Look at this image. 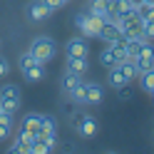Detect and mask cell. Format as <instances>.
I'll use <instances>...</instances> for the list:
<instances>
[{
  "label": "cell",
  "instance_id": "5bb4252c",
  "mask_svg": "<svg viewBox=\"0 0 154 154\" xmlns=\"http://www.w3.org/2000/svg\"><path fill=\"white\" fill-rule=\"evenodd\" d=\"M67 70L77 72V75H85L90 70V60L87 57H67Z\"/></svg>",
  "mask_w": 154,
  "mask_h": 154
},
{
  "label": "cell",
  "instance_id": "277c9868",
  "mask_svg": "<svg viewBox=\"0 0 154 154\" xmlns=\"http://www.w3.org/2000/svg\"><path fill=\"white\" fill-rule=\"evenodd\" d=\"M25 15H27V20H30V23H42V20H47V17L52 15V10L42 3V0H32V3L27 5Z\"/></svg>",
  "mask_w": 154,
  "mask_h": 154
},
{
  "label": "cell",
  "instance_id": "9c48e42d",
  "mask_svg": "<svg viewBox=\"0 0 154 154\" xmlns=\"http://www.w3.org/2000/svg\"><path fill=\"white\" fill-rule=\"evenodd\" d=\"M100 40H104V42H114V40H117V37H122V30H119V25L117 23H114V20H107V23H104L102 25V30H100Z\"/></svg>",
  "mask_w": 154,
  "mask_h": 154
},
{
  "label": "cell",
  "instance_id": "d6986e66",
  "mask_svg": "<svg viewBox=\"0 0 154 154\" xmlns=\"http://www.w3.org/2000/svg\"><path fill=\"white\" fill-rule=\"evenodd\" d=\"M117 62H119V60H117V55H114V50H112V47L107 45V47H104V50L100 52V65L109 70V67H114Z\"/></svg>",
  "mask_w": 154,
  "mask_h": 154
},
{
  "label": "cell",
  "instance_id": "484cf974",
  "mask_svg": "<svg viewBox=\"0 0 154 154\" xmlns=\"http://www.w3.org/2000/svg\"><path fill=\"white\" fill-rule=\"evenodd\" d=\"M17 139H23L25 144H30V147H32V142H35V134H32V132H27V129H20V132H17Z\"/></svg>",
  "mask_w": 154,
  "mask_h": 154
},
{
  "label": "cell",
  "instance_id": "d6a6232c",
  "mask_svg": "<svg viewBox=\"0 0 154 154\" xmlns=\"http://www.w3.org/2000/svg\"><path fill=\"white\" fill-rule=\"evenodd\" d=\"M144 5H154V0H144Z\"/></svg>",
  "mask_w": 154,
  "mask_h": 154
},
{
  "label": "cell",
  "instance_id": "8fae6325",
  "mask_svg": "<svg viewBox=\"0 0 154 154\" xmlns=\"http://www.w3.org/2000/svg\"><path fill=\"white\" fill-rule=\"evenodd\" d=\"M13 124H15L13 112H3V109H0V142L8 139L13 134Z\"/></svg>",
  "mask_w": 154,
  "mask_h": 154
},
{
  "label": "cell",
  "instance_id": "7402d4cb",
  "mask_svg": "<svg viewBox=\"0 0 154 154\" xmlns=\"http://www.w3.org/2000/svg\"><path fill=\"white\" fill-rule=\"evenodd\" d=\"M144 40H127V60H137Z\"/></svg>",
  "mask_w": 154,
  "mask_h": 154
},
{
  "label": "cell",
  "instance_id": "cb8c5ba5",
  "mask_svg": "<svg viewBox=\"0 0 154 154\" xmlns=\"http://www.w3.org/2000/svg\"><path fill=\"white\" fill-rule=\"evenodd\" d=\"M8 152H10V154H30V144H25L23 139H15Z\"/></svg>",
  "mask_w": 154,
  "mask_h": 154
},
{
  "label": "cell",
  "instance_id": "7a4b0ae2",
  "mask_svg": "<svg viewBox=\"0 0 154 154\" xmlns=\"http://www.w3.org/2000/svg\"><path fill=\"white\" fill-rule=\"evenodd\" d=\"M32 55H35V60L37 62H50L52 57H55V52H57V45H55V40L52 37H47V35H40V37H35V40L30 42V47H27Z\"/></svg>",
  "mask_w": 154,
  "mask_h": 154
},
{
  "label": "cell",
  "instance_id": "8992f818",
  "mask_svg": "<svg viewBox=\"0 0 154 154\" xmlns=\"http://www.w3.org/2000/svg\"><path fill=\"white\" fill-rule=\"evenodd\" d=\"M134 62H137L139 72L154 67V45H152V40H144L142 42V50H139V55H137V60H134Z\"/></svg>",
  "mask_w": 154,
  "mask_h": 154
},
{
  "label": "cell",
  "instance_id": "f546056e",
  "mask_svg": "<svg viewBox=\"0 0 154 154\" xmlns=\"http://www.w3.org/2000/svg\"><path fill=\"white\" fill-rule=\"evenodd\" d=\"M42 3L50 8V10H60V8L65 5V0H42Z\"/></svg>",
  "mask_w": 154,
  "mask_h": 154
},
{
  "label": "cell",
  "instance_id": "3957f363",
  "mask_svg": "<svg viewBox=\"0 0 154 154\" xmlns=\"http://www.w3.org/2000/svg\"><path fill=\"white\" fill-rule=\"evenodd\" d=\"M20 90L15 87V85H5V87H0V109L3 112H13L20 107Z\"/></svg>",
  "mask_w": 154,
  "mask_h": 154
},
{
  "label": "cell",
  "instance_id": "e0dca14e",
  "mask_svg": "<svg viewBox=\"0 0 154 154\" xmlns=\"http://www.w3.org/2000/svg\"><path fill=\"white\" fill-rule=\"evenodd\" d=\"M129 10H134L129 0H109V17L124 15V13H129Z\"/></svg>",
  "mask_w": 154,
  "mask_h": 154
},
{
  "label": "cell",
  "instance_id": "d4e9b609",
  "mask_svg": "<svg viewBox=\"0 0 154 154\" xmlns=\"http://www.w3.org/2000/svg\"><path fill=\"white\" fill-rule=\"evenodd\" d=\"M40 129H45V132H55V129H57L55 117H50V114H42V127H40Z\"/></svg>",
  "mask_w": 154,
  "mask_h": 154
},
{
  "label": "cell",
  "instance_id": "6da1fadb",
  "mask_svg": "<svg viewBox=\"0 0 154 154\" xmlns=\"http://www.w3.org/2000/svg\"><path fill=\"white\" fill-rule=\"evenodd\" d=\"M107 20H109V17L94 15V13H90V10L75 15V25H77V30H80L82 37H97L100 30H102V25L107 23Z\"/></svg>",
  "mask_w": 154,
  "mask_h": 154
},
{
  "label": "cell",
  "instance_id": "ffe728a7",
  "mask_svg": "<svg viewBox=\"0 0 154 154\" xmlns=\"http://www.w3.org/2000/svg\"><path fill=\"white\" fill-rule=\"evenodd\" d=\"M90 13L109 17V0H90Z\"/></svg>",
  "mask_w": 154,
  "mask_h": 154
},
{
  "label": "cell",
  "instance_id": "4316f807",
  "mask_svg": "<svg viewBox=\"0 0 154 154\" xmlns=\"http://www.w3.org/2000/svg\"><path fill=\"white\" fill-rule=\"evenodd\" d=\"M8 72H10V62H8L5 55H0V80H3V77H8Z\"/></svg>",
  "mask_w": 154,
  "mask_h": 154
},
{
  "label": "cell",
  "instance_id": "7c38bea8",
  "mask_svg": "<svg viewBox=\"0 0 154 154\" xmlns=\"http://www.w3.org/2000/svg\"><path fill=\"white\" fill-rule=\"evenodd\" d=\"M40 127H42V114L30 112V114H25V117H23V129L37 134V132H40Z\"/></svg>",
  "mask_w": 154,
  "mask_h": 154
},
{
  "label": "cell",
  "instance_id": "44dd1931",
  "mask_svg": "<svg viewBox=\"0 0 154 154\" xmlns=\"http://www.w3.org/2000/svg\"><path fill=\"white\" fill-rule=\"evenodd\" d=\"M109 47L114 50V55H117V60H127V37H117L114 42H109Z\"/></svg>",
  "mask_w": 154,
  "mask_h": 154
},
{
  "label": "cell",
  "instance_id": "4dcf8cb0",
  "mask_svg": "<svg viewBox=\"0 0 154 154\" xmlns=\"http://www.w3.org/2000/svg\"><path fill=\"white\" fill-rule=\"evenodd\" d=\"M82 114H85V112H75L72 117H70V124H72V127H77V124H80V119H82Z\"/></svg>",
  "mask_w": 154,
  "mask_h": 154
},
{
  "label": "cell",
  "instance_id": "30bf717a",
  "mask_svg": "<svg viewBox=\"0 0 154 154\" xmlns=\"http://www.w3.org/2000/svg\"><path fill=\"white\" fill-rule=\"evenodd\" d=\"M107 82H109V87H124V85H129V80L124 77V72H122V67H119V62L114 65V67H109V75H107Z\"/></svg>",
  "mask_w": 154,
  "mask_h": 154
},
{
  "label": "cell",
  "instance_id": "ac0fdd59",
  "mask_svg": "<svg viewBox=\"0 0 154 154\" xmlns=\"http://www.w3.org/2000/svg\"><path fill=\"white\" fill-rule=\"evenodd\" d=\"M139 85H142V90L144 92H154V67H149V70H144L139 72Z\"/></svg>",
  "mask_w": 154,
  "mask_h": 154
},
{
  "label": "cell",
  "instance_id": "83f0119b",
  "mask_svg": "<svg viewBox=\"0 0 154 154\" xmlns=\"http://www.w3.org/2000/svg\"><path fill=\"white\" fill-rule=\"evenodd\" d=\"M117 94H119V100H132V90H129V85H124V87H117Z\"/></svg>",
  "mask_w": 154,
  "mask_h": 154
},
{
  "label": "cell",
  "instance_id": "9a60e30c",
  "mask_svg": "<svg viewBox=\"0 0 154 154\" xmlns=\"http://www.w3.org/2000/svg\"><path fill=\"white\" fill-rule=\"evenodd\" d=\"M23 77H25V82H40L42 77H45V65H32V67H27V70H23Z\"/></svg>",
  "mask_w": 154,
  "mask_h": 154
},
{
  "label": "cell",
  "instance_id": "1f68e13d",
  "mask_svg": "<svg viewBox=\"0 0 154 154\" xmlns=\"http://www.w3.org/2000/svg\"><path fill=\"white\" fill-rule=\"evenodd\" d=\"M129 3H132V8H134V10H139V8L144 5V0H129Z\"/></svg>",
  "mask_w": 154,
  "mask_h": 154
},
{
  "label": "cell",
  "instance_id": "836d02e7",
  "mask_svg": "<svg viewBox=\"0 0 154 154\" xmlns=\"http://www.w3.org/2000/svg\"><path fill=\"white\" fill-rule=\"evenodd\" d=\"M65 3H70V0H65Z\"/></svg>",
  "mask_w": 154,
  "mask_h": 154
},
{
  "label": "cell",
  "instance_id": "52a82bcc",
  "mask_svg": "<svg viewBox=\"0 0 154 154\" xmlns=\"http://www.w3.org/2000/svg\"><path fill=\"white\" fill-rule=\"evenodd\" d=\"M77 132H80V137H85V139H92L94 134H97V119L92 117V114H82V119H80V124L75 127Z\"/></svg>",
  "mask_w": 154,
  "mask_h": 154
},
{
  "label": "cell",
  "instance_id": "4fadbf2b",
  "mask_svg": "<svg viewBox=\"0 0 154 154\" xmlns=\"http://www.w3.org/2000/svg\"><path fill=\"white\" fill-rule=\"evenodd\" d=\"M80 85H82V75H77V72H70V70H67V72L62 75V90H65L67 94H70L72 90H77Z\"/></svg>",
  "mask_w": 154,
  "mask_h": 154
},
{
  "label": "cell",
  "instance_id": "603a6c76",
  "mask_svg": "<svg viewBox=\"0 0 154 154\" xmlns=\"http://www.w3.org/2000/svg\"><path fill=\"white\" fill-rule=\"evenodd\" d=\"M17 65H20V70H27V67L37 65V60H35V55H32L30 50H25V52L20 55V60H17ZM40 65H42V62H40Z\"/></svg>",
  "mask_w": 154,
  "mask_h": 154
},
{
  "label": "cell",
  "instance_id": "2e32d148",
  "mask_svg": "<svg viewBox=\"0 0 154 154\" xmlns=\"http://www.w3.org/2000/svg\"><path fill=\"white\" fill-rule=\"evenodd\" d=\"M35 142L45 144V147H47V149L52 152V149L57 147V132H45V129H40V132L35 134Z\"/></svg>",
  "mask_w": 154,
  "mask_h": 154
},
{
  "label": "cell",
  "instance_id": "f1b7e54d",
  "mask_svg": "<svg viewBox=\"0 0 154 154\" xmlns=\"http://www.w3.org/2000/svg\"><path fill=\"white\" fill-rule=\"evenodd\" d=\"M144 37H147V40H154V20L144 23Z\"/></svg>",
  "mask_w": 154,
  "mask_h": 154
},
{
  "label": "cell",
  "instance_id": "5b68a950",
  "mask_svg": "<svg viewBox=\"0 0 154 154\" xmlns=\"http://www.w3.org/2000/svg\"><path fill=\"white\" fill-rule=\"evenodd\" d=\"M65 52L67 57H87L90 55V45H87V37H72V40H67L65 45Z\"/></svg>",
  "mask_w": 154,
  "mask_h": 154
},
{
  "label": "cell",
  "instance_id": "ba28073f",
  "mask_svg": "<svg viewBox=\"0 0 154 154\" xmlns=\"http://www.w3.org/2000/svg\"><path fill=\"white\" fill-rule=\"evenodd\" d=\"M104 100V90L97 82H87L85 85V104H100Z\"/></svg>",
  "mask_w": 154,
  "mask_h": 154
},
{
  "label": "cell",
  "instance_id": "e575fe53",
  "mask_svg": "<svg viewBox=\"0 0 154 154\" xmlns=\"http://www.w3.org/2000/svg\"><path fill=\"white\" fill-rule=\"evenodd\" d=\"M152 94H154V92H152Z\"/></svg>",
  "mask_w": 154,
  "mask_h": 154
}]
</instances>
